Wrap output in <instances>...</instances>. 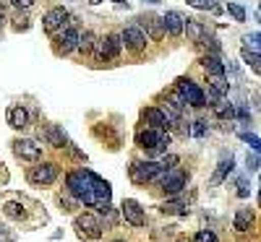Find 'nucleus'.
<instances>
[{
    "label": "nucleus",
    "mask_w": 261,
    "mask_h": 242,
    "mask_svg": "<svg viewBox=\"0 0 261 242\" xmlns=\"http://www.w3.org/2000/svg\"><path fill=\"white\" fill-rule=\"evenodd\" d=\"M165 172H167V167H162V162H134L130 164V180L136 185L160 183Z\"/></svg>",
    "instance_id": "obj_1"
},
{
    "label": "nucleus",
    "mask_w": 261,
    "mask_h": 242,
    "mask_svg": "<svg viewBox=\"0 0 261 242\" xmlns=\"http://www.w3.org/2000/svg\"><path fill=\"white\" fill-rule=\"evenodd\" d=\"M136 146L139 148H146L151 154H160L170 146V133L165 130H154V128H141L136 133Z\"/></svg>",
    "instance_id": "obj_2"
},
{
    "label": "nucleus",
    "mask_w": 261,
    "mask_h": 242,
    "mask_svg": "<svg viewBox=\"0 0 261 242\" xmlns=\"http://www.w3.org/2000/svg\"><path fill=\"white\" fill-rule=\"evenodd\" d=\"M178 92L186 97V102L196 109H201L206 107V94L201 92V86L199 83H193L191 78H178Z\"/></svg>",
    "instance_id": "obj_3"
},
{
    "label": "nucleus",
    "mask_w": 261,
    "mask_h": 242,
    "mask_svg": "<svg viewBox=\"0 0 261 242\" xmlns=\"http://www.w3.org/2000/svg\"><path fill=\"white\" fill-rule=\"evenodd\" d=\"M123 45L130 50V52H136V55H141L144 50H146V32L141 29V26H136V24H128L125 29H123Z\"/></svg>",
    "instance_id": "obj_4"
},
{
    "label": "nucleus",
    "mask_w": 261,
    "mask_h": 242,
    "mask_svg": "<svg viewBox=\"0 0 261 242\" xmlns=\"http://www.w3.org/2000/svg\"><path fill=\"white\" fill-rule=\"evenodd\" d=\"M186 183H188L186 172H183V169H175V167H170V169L162 174V180H160V185H162V190H165L167 195H178V193L186 188Z\"/></svg>",
    "instance_id": "obj_5"
},
{
    "label": "nucleus",
    "mask_w": 261,
    "mask_h": 242,
    "mask_svg": "<svg viewBox=\"0 0 261 242\" xmlns=\"http://www.w3.org/2000/svg\"><path fill=\"white\" fill-rule=\"evenodd\" d=\"M55 180H58V164H53V162H45V164L29 169V183L32 185H53Z\"/></svg>",
    "instance_id": "obj_6"
},
{
    "label": "nucleus",
    "mask_w": 261,
    "mask_h": 242,
    "mask_svg": "<svg viewBox=\"0 0 261 242\" xmlns=\"http://www.w3.org/2000/svg\"><path fill=\"white\" fill-rule=\"evenodd\" d=\"M68 18H71V16H68V11H65V8H53V11L45 13V18H42V29H45L47 34H55L58 29H63V26L71 24Z\"/></svg>",
    "instance_id": "obj_7"
},
{
    "label": "nucleus",
    "mask_w": 261,
    "mask_h": 242,
    "mask_svg": "<svg viewBox=\"0 0 261 242\" xmlns=\"http://www.w3.org/2000/svg\"><path fill=\"white\" fill-rule=\"evenodd\" d=\"M120 214L128 224H134V227H144L146 222V216H144V208L139 201H134V198H125V201L120 203Z\"/></svg>",
    "instance_id": "obj_8"
},
{
    "label": "nucleus",
    "mask_w": 261,
    "mask_h": 242,
    "mask_svg": "<svg viewBox=\"0 0 261 242\" xmlns=\"http://www.w3.org/2000/svg\"><path fill=\"white\" fill-rule=\"evenodd\" d=\"M76 229H79V234H81L84 239H97V237L102 234V224L97 222L92 214L79 216V219H76Z\"/></svg>",
    "instance_id": "obj_9"
},
{
    "label": "nucleus",
    "mask_w": 261,
    "mask_h": 242,
    "mask_svg": "<svg viewBox=\"0 0 261 242\" xmlns=\"http://www.w3.org/2000/svg\"><path fill=\"white\" fill-rule=\"evenodd\" d=\"M13 154H16L18 159L37 162L39 154H42V146H37V143L29 141V138H16V141H13Z\"/></svg>",
    "instance_id": "obj_10"
},
{
    "label": "nucleus",
    "mask_w": 261,
    "mask_h": 242,
    "mask_svg": "<svg viewBox=\"0 0 261 242\" xmlns=\"http://www.w3.org/2000/svg\"><path fill=\"white\" fill-rule=\"evenodd\" d=\"M79 34L81 32H76L71 24L65 26V29H60V34H58V52H63V55H68V52H73V50H79Z\"/></svg>",
    "instance_id": "obj_11"
},
{
    "label": "nucleus",
    "mask_w": 261,
    "mask_h": 242,
    "mask_svg": "<svg viewBox=\"0 0 261 242\" xmlns=\"http://www.w3.org/2000/svg\"><path fill=\"white\" fill-rule=\"evenodd\" d=\"M162 24H165V32H167L170 37H180V34L186 32V18H183V13H178V11H167V13L162 16Z\"/></svg>",
    "instance_id": "obj_12"
},
{
    "label": "nucleus",
    "mask_w": 261,
    "mask_h": 242,
    "mask_svg": "<svg viewBox=\"0 0 261 242\" xmlns=\"http://www.w3.org/2000/svg\"><path fill=\"white\" fill-rule=\"evenodd\" d=\"M141 117H144V123H146L149 128H154V130H165V128H170L165 109H160V107H146L144 112H141Z\"/></svg>",
    "instance_id": "obj_13"
},
{
    "label": "nucleus",
    "mask_w": 261,
    "mask_h": 242,
    "mask_svg": "<svg viewBox=\"0 0 261 242\" xmlns=\"http://www.w3.org/2000/svg\"><path fill=\"white\" fill-rule=\"evenodd\" d=\"M99 50H102V60L105 57H118L123 50V37L120 34H107L105 39H99Z\"/></svg>",
    "instance_id": "obj_14"
},
{
    "label": "nucleus",
    "mask_w": 261,
    "mask_h": 242,
    "mask_svg": "<svg viewBox=\"0 0 261 242\" xmlns=\"http://www.w3.org/2000/svg\"><path fill=\"white\" fill-rule=\"evenodd\" d=\"M8 125L11 128H16V130H24L27 125H29V112L24 107H8Z\"/></svg>",
    "instance_id": "obj_15"
},
{
    "label": "nucleus",
    "mask_w": 261,
    "mask_h": 242,
    "mask_svg": "<svg viewBox=\"0 0 261 242\" xmlns=\"http://www.w3.org/2000/svg\"><path fill=\"white\" fill-rule=\"evenodd\" d=\"M42 138H45L50 146H55V148H63V146H65V133H63L60 125H45V130H42Z\"/></svg>",
    "instance_id": "obj_16"
},
{
    "label": "nucleus",
    "mask_w": 261,
    "mask_h": 242,
    "mask_svg": "<svg viewBox=\"0 0 261 242\" xmlns=\"http://www.w3.org/2000/svg\"><path fill=\"white\" fill-rule=\"evenodd\" d=\"M201 68L206 71V76H225V63L220 60V55H204Z\"/></svg>",
    "instance_id": "obj_17"
},
{
    "label": "nucleus",
    "mask_w": 261,
    "mask_h": 242,
    "mask_svg": "<svg viewBox=\"0 0 261 242\" xmlns=\"http://www.w3.org/2000/svg\"><path fill=\"white\" fill-rule=\"evenodd\" d=\"M141 21H144V26H146V32H149V39L160 42V39L165 37V24H162V18H157V16H144Z\"/></svg>",
    "instance_id": "obj_18"
},
{
    "label": "nucleus",
    "mask_w": 261,
    "mask_h": 242,
    "mask_svg": "<svg viewBox=\"0 0 261 242\" xmlns=\"http://www.w3.org/2000/svg\"><path fill=\"white\" fill-rule=\"evenodd\" d=\"M230 172H232V157H230V159H222L220 164H217V169H214V174H212V180H209V185H212V188H217V185H222V180L227 177Z\"/></svg>",
    "instance_id": "obj_19"
},
{
    "label": "nucleus",
    "mask_w": 261,
    "mask_h": 242,
    "mask_svg": "<svg viewBox=\"0 0 261 242\" xmlns=\"http://www.w3.org/2000/svg\"><path fill=\"white\" fill-rule=\"evenodd\" d=\"M183 34H188V42H196V45H199V42L206 37V29H204V24H199V21L188 18V21H186V32H183Z\"/></svg>",
    "instance_id": "obj_20"
},
{
    "label": "nucleus",
    "mask_w": 261,
    "mask_h": 242,
    "mask_svg": "<svg viewBox=\"0 0 261 242\" xmlns=\"http://www.w3.org/2000/svg\"><path fill=\"white\" fill-rule=\"evenodd\" d=\"M232 227H235L238 232H248V229L253 227V211H251V208H241V211L235 214Z\"/></svg>",
    "instance_id": "obj_21"
},
{
    "label": "nucleus",
    "mask_w": 261,
    "mask_h": 242,
    "mask_svg": "<svg viewBox=\"0 0 261 242\" xmlns=\"http://www.w3.org/2000/svg\"><path fill=\"white\" fill-rule=\"evenodd\" d=\"M209 92H212V94H217L220 99H225V97H227V92H230L227 78H225V76H209Z\"/></svg>",
    "instance_id": "obj_22"
},
{
    "label": "nucleus",
    "mask_w": 261,
    "mask_h": 242,
    "mask_svg": "<svg viewBox=\"0 0 261 242\" xmlns=\"http://www.w3.org/2000/svg\"><path fill=\"white\" fill-rule=\"evenodd\" d=\"M243 60H246V65H248V68H251L256 76H261V55H258V52L243 47Z\"/></svg>",
    "instance_id": "obj_23"
},
{
    "label": "nucleus",
    "mask_w": 261,
    "mask_h": 242,
    "mask_svg": "<svg viewBox=\"0 0 261 242\" xmlns=\"http://www.w3.org/2000/svg\"><path fill=\"white\" fill-rule=\"evenodd\" d=\"M94 45H97V37H94L92 32L79 34V50H81V52H92V50H94Z\"/></svg>",
    "instance_id": "obj_24"
},
{
    "label": "nucleus",
    "mask_w": 261,
    "mask_h": 242,
    "mask_svg": "<svg viewBox=\"0 0 261 242\" xmlns=\"http://www.w3.org/2000/svg\"><path fill=\"white\" fill-rule=\"evenodd\" d=\"M212 107H214V115H217V117H235V107L227 104L225 99H220V102L212 104Z\"/></svg>",
    "instance_id": "obj_25"
},
{
    "label": "nucleus",
    "mask_w": 261,
    "mask_h": 242,
    "mask_svg": "<svg viewBox=\"0 0 261 242\" xmlns=\"http://www.w3.org/2000/svg\"><path fill=\"white\" fill-rule=\"evenodd\" d=\"M227 13L238 21V24H243V21H246V8L238 6V3H227Z\"/></svg>",
    "instance_id": "obj_26"
},
{
    "label": "nucleus",
    "mask_w": 261,
    "mask_h": 242,
    "mask_svg": "<svg viewBox=\"0 0 261 242\" xmlns=\"http://www.w3.org/2000/svg\"><path fill=\"white\" fill-rule=\"evenodd\" d=\"M160 208H162V214H186V206H183L180 201H170V203H162Z\"/></svg>",
    "instance_id": "obj_27"
},
{
    "label": "nucleus",
    "mask_w": 261,
    "mask_h": 242,
    "mask_svg": "<svg viewBox=\"0 0 261 242\" xmlns=\"http://www.w3.org/2000/svg\"><path fill=\"white\" fill-rule=\"evenodd\" d=\"M193 242H217V234L212 229H199L193 237Z\"/></svg>",
    "instance_id": "obj_28"
},
{
    "label": "nucleus",
    "mask_w": 261,
    "mask_h": 242,
    "mask_svg": "<svg viewBox=\"0 0 261 242\" xmlns=\"http://www.w3.org/2000/svg\"><path fill=\"white\" fill-rule=\"evenodd\" d=\"M6 214L11 219H21V216H24V208H21L18 203H6Z\"/></svg>",
    "instance_id": "obj_29"
},
{
    "label": "nucleus",
    "mask_w": 261,
    "mask_h": 242,
    "mask_svg": "<svg viewBox=\"0 0 261 242\" xmlns=\"http://www.w3.org/2000/svg\"><path fill=\"white\" fill-rule=\"evenodd\" d=\"M188 6H193V8H199V11H212V6H214V0H188Z\"/></svg>",
    "instance_id": "obj_30"
},
{
    "label": "nucleus",
    "mask_w": 261,
    "mask_h": 242,
    "mask_svg": "<svg viewBox=\"0 0 261 242\" xmlns=\"http://www.w3.org/2000/svg\"><path fill=\"white\" fill-rule=\"evenodd\" d=\"M243 141H246L253 151H258V154H261V138H256V136H251V133H243Z\"/></svg>",
    "instance_id": "obj_31"
},
{
    "label": "nucleus",
    "mask_w": 261,
    "mask_h": 242,
    "mask_svg": "<svg viewBox=\"0 0 261 242\" xmlns=\"http://www.w3.org/2000/svg\"><path fill=\"white\" fill-rule=\"evenodd\" d=\"M246 42L251 45V50H253V47H258V50H261V32H256V34H248V37H246Z\"/></svg>",
    "instance_id": "obj_32"
},
{
    "label": "nucleus",
    "mask_w": 261,
    "mask_h": 242,
    "mask_svg": "<svg viewBox=\"0 0 261 242\" xmlns=\"http://www.w3.org/2000/svg\"><path fill=\"white\" fill-rule=\"evenodd\" d=\"M191 133H193V136H204V133H206V123H193Z\"/></svg>",
    "instance_id": "obj_33"
},
{
    "label": "nucleus",
    "mask_w": 261,
    "mask_h": 242,
    "mask_svg": "<svg viewBox=\"0 0 261 242\" xmlns=\"http://www.w3.org/2000/svg\"><path fill=\"white\" fill-rule=\"evenodd\" d=\"M34 3H37V0H13V6H16V8H32Z\"/></svg>",
    "instance_id": "obj_34"
},
{
    "label": "nucleus",
    "mask_w": 261,
    "mask_h": 242,
    "mask_svg": "<svg viewBox=\"0 0 261 242\" xmlns=\"http://www.w3.org/2000/svg\"><path fill=\"white\" fill-rule=\"evenodd\" d=\"M0 242H13L11 232H8V229H3V227H0Z\"/></svg>",
    "instance_id": "obj_35"
},
{
    "label": "nucleus",
    "mask_w": 261,
    "mask_h": 242,
    "mask_svg": "<svg viewBox=\"0 0 261 242\" xmlns=\"http://www.w3.org/2000/svg\"><path fill=\"white\" fill-rule=\"evenodd\" d=\"M238 195H241V198L248 195V185H246V180H241V190H238Z\"/></svg>",
    "instance_id": "obj_36"
},
{
    "label": "nucleus",
    "mask_w": 261,
    "mask_h": 242,
    "mask_svg": "<svg viewBox=\"0 0 261 242\" xmlns=\"http://www.w3.org/2000/svg\"><path fill=\"white\" fill-rule=\"evenodd\" d=\"M258 167V159L256 157H251V154H248V169H256Z\"/></svg>",
    "instance_id": "obj_37"
},
{
    "label": "nucleus",
    "mask_w": 261,
    "mask_h": 242,
    "mask_svg": "<svg viewBox=\"0 0 261 242\" xmlns=\"http://www.w3.org/2000/svg\"><path fill=\"white\" fill-rule=\"evenodd\" d=\"M175 242H193V239H188V237H186V234H180V237H178V239H175Z\"/></svg>",
    "instance_id": "obj_38"
},
{
    "label": "nucleus",
    "mask_w": 261,
    "mask_h": 242,
    "mask_svg": "<svg viewBox=\"0 0 261 242\" xmlns=\"http://www.w3.org/2000/svg\"><path fill=\"white\" fill-rule=\"evenodd\" d=\"M3 18H6V13H3V8H0V26H3Z\"/></svg>",
    "instance_id": "obj_39"
},
{
    "label": "nucleus",
    "mask_w": 261,
    "mask_h": 242,
    "mask_svg": "<svg viewBox=\"0 0 261 242\" xmlns=\"http://www.w3.org/2000/svg\"><path fill=\"white\" fill-rule=\"evenodd\" d=\"M256 21H258V24H261V8L256 11Z\"/></svg>",
    "instance_id": "obj_40"
},
{
    "label": "nucleus",
    "mask_w": 261,
    "mask_h": 242,
    "mask_svg": "<svg viewBox=\"0 0 261 242\" xmlns=\"http://www.w3.org/2000/svg\"><path fill=\"white\" fill-rule=\"evenodd\" d=\"M113 3H118V6H123V3H125V0H113Z\"/></svg>",
    "instance_id": "obj_41"
},
{
    "label": "nucleus",
    "mask_w": 261,
    "mask_h": 242,
    "mask_svg": "<svg viewBox=\"0 0 261 242\" xmlns=\"http://www.w3.org/2000/svg\"><path fill=\"white\" fill-rule=\"evenodd\" d=\"M89 3H94V6H97V3H102V0H89Z\"/></svg>",
    "instance_id": "obj_42"
},
{
    "label": "nucleus",
    "mask_w": 261,
    "mask_h": 242,
    "mask_svg": "<svg viewBox=\"0 0 261 242\" xmlns=\"http://www.w3.org/2000/svg\"><path fill=\"white\" fill-rule=\"evenodd\" d=\"M146 3H160V0H146Z\"/></svg>",
    "instance_id": "obj_43"
},
{
    "label": "nucleus",
    "mask_w": 261,
    "mask_h": 242,
    "mask_svg": "<svg viewBox=\"0 0 261 242\" xmlns=\"http://www.w3.org/2000/svg\"><path fill=\"white\" fill-rule=\"evenodd\" d=\"M258 206H261V190H258Z\"/></svg>",
    "instance_id": "obj_44"
},
{
    "label": "nucleus",
    "mask_w": 261,
    "mask_h": 242,
    "mask_svg": "<svg viewBox=\"0 0 261 242\" xmlns=\"http://www.w3.org/2000/svg\"><path fill=\"white\" fill-rule=\"evenodd\" d=\"M118 242H125V239H118Z\"/></svg>",
    "instance_id": "obj_45"
},
{
    "label": "nucleus",
    "mask_w": 261,
    "mask_h": 242,
    "mask_svg": "<svg viewBox=\"0 0 261 242\" xmlns=\"http://www.w3.org/2000/svg\"><path fill=\"white\" fill-rule=\"evenodd\" d=\"M258 180H261V177H258Z\"/></svg>",
    "instance_id": "obj_46"
}]
</instances>
